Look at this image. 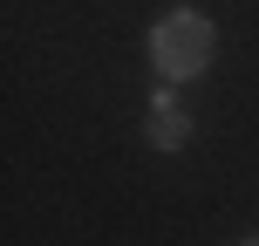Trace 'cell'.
<instances>
[{
    "mask_svg": "<svg viewBox=\"0 0 259 246\" xmlns=\"http://www.w3.org/2000/svg\"><path fill=\"white\" fill-rule=\"evenodd\" d=\"M211 55H219V34H211V21H205V14H191V7L164 14V21L150 27V62L164 68L170 82L205 76V68H211Z\"/></svg>",
    "mask_w": 259,
    "mask_h": 246,
    "instance_id": "cell-1",
    "label": "cell"
},
{
    "mask_svg": "<svg viewBox=\"0 0 259 246\" xmlns=\"http://www.w3.org/2000/svg\"><path fill=\"white\" fill-rule=\"evenodd\" d=\"M143 137L157 144V151H184V137H191V117H184L178 96H150V110H143Z\"/></svg>",
    "mask_w": 259,
    "mask_h": 246,
    "instance_id": "cell-2",
    "label": "cell"
},
{
    "mask_svg": "<svg viewBox=\"0 0 259 246\" xmlns=\"http://www.w3.org/2000/svg\"><path fill=\"white\" fill-rule=\"evenodd\" d=\"M246 246H259V239H246Z\"/></svg>",
    "mask_w": 259,
    "mask_h": 246,
    "instance_id": "cell-3",
    "label": "cell"
}]
</instances>
